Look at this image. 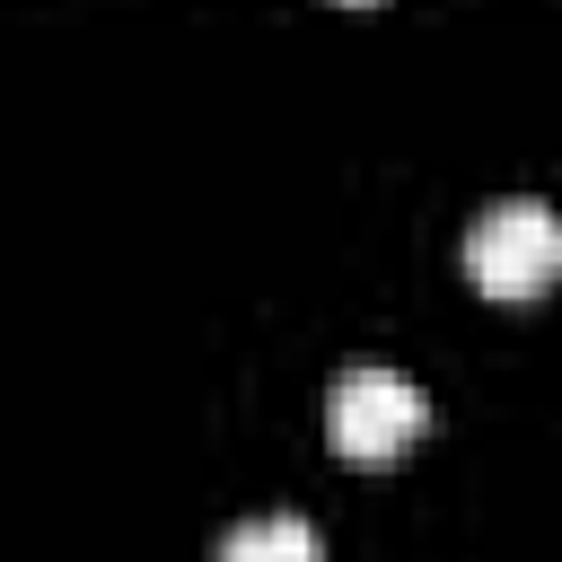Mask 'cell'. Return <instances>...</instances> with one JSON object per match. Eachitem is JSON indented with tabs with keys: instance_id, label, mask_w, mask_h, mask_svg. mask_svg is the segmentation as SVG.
<instances>
[{
	"instance_id": "2",
	"label": "cell",
	"mask_w": 562,
	"mask_h": 562,
	"mask_svg": "<svg viewBox=\"0 0 562 562\" xmlns=\"http://www.w3.org/2000/svg\"><path fill=\"white\" fill-rule=\"evenodd\" d=\"M422 430H430V404H422V386L395 378V369H342L334 395H325V439H334L342 465H386V457H404Z\"/></svg>"
},
{
	"instance_id": "1",
	"label": "cell",
	"mask_w": 562,
	"mask_h": 562,
	"mask_svg": "<svg viewBox=\"0 0 562 562\" xmlns=\"http://www.w3.org/2000/svg\"><path fill=\"white\" fill-rule=\"evenodd\" d=\"M465 281L483 290V299H544L553 281H562V220L544 211V202H527V193H509V202H492L474 228H465Z\"/></svg>"
},
{
	"instance_id": "3",
	"label": "cell",
	"mask_w": 562,
	"mask_h": 562,
	"mask_svg": "<svg viewBox=\"0 0 562 562\" xmlns=\"http://www.w3.org/2000/svg\"><path fill=\"white\" fill-rule=\"evenodd\" d=\"M220 562H325V544H316V527L299 509H272V518L228 527L220 536Z\"/></svg>"
}]
</instances>
